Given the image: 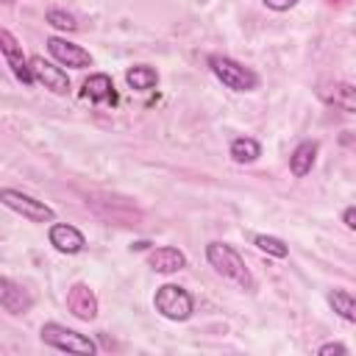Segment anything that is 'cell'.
Masks as SVG:
<instances>
[{"label":"cell","mask_w":356,"mask_h":356,"mask_svg":"<svg viewBox=\"0 0 356 356\" xmlns=\"http://www.w3.org/2000/svg\"><path fill=\"white\" fill-rule=\"evenodd\" d=\"M206 259H209V264H211L222 278L239 284L242 289H253V275H250V270L245 267V259H242L231 245H225V242H209Z\"/></svg>","instance_id":"obj_1"},{"label":"cell","mask_w":356,"mask_h":356,"mask_svg":"<svg viewBox=\"0 0 356 356\" xmlns=\"http://www.w3.org/2000/svg\"><path fill=\"white\" fill-rule=\"evenodd\" d=\"M42 342L56 348V350H64V353H78V356H92L97 350V345L86 337V334H78L61 323H44L42 331H39Z\"/></svg>","instance_id":"obj_2"},{"label":"cell","mask_w":356,"mask_h":356,"mask_svg":"<svg viewBox=\"0 0 356 356\" xmlns=\"http://www.w3.org/2000/svg\"><path fill=\"white\" fill-rule=\"evenodd\" d=\"M209 67L217 75V81L234 92H250L259 86V75L228 56H209Z\"/></svg>","instance_id":"obj_3"},{"label":"cell","mask_w":356,"mask_h":356,"mask_svg":"<svg viewBox=\"0 0 356 356\" xmlns=\"http://www.w3.org/2000/svg\"><path fill=\"white\" fill-rule=\"evenodd\" d=\"M153 306H156V312L161 317L181 323V320H186L192 314V295L178 284H164V286L156 289Z\"/></svg>","instance_id":"obj_4"},{"label":"cell","mask_w":356,"mask_h":356,"mask_svg":"<svg viewBox=\"0 0 356 356\" xmlns=\"http://www.w3.org/2000/svg\"><path fill=\"white\" fill-rule=\"evenodd\" d=\"M0 200H3V206H8L11 211L22 214V217L31 220V222H53V220H56V211H53L50 206H44L42 200H36V197H31V195H25V192L3 189V192H0Z\"/></svg>","instance_id":"obj_5"},{"label":"cell","mask_w":356,"mask_h":356,"mask_svg":"<svg viewBox=\"0 0 356 356\" xmlns=\"http://www.w3.org/2000/svg\"><path fill=\"white\" fill-rule=\"evenodd\" d=\"M0 50H3V58H6V64L11 67V72H14L17 81H22L25 86L36 83V81H33V72H31V58L22 56V47H19L17 39L11 36V31H6V28L0 31Z\"/></svg>","instance_id":"obj_6"},{"label":"cell","mask_w":356,"mask_h":356,"mask_svg":"<svg viewBox=\"0 0 356 356\" xmlns=\"http://www.w3.org/2000/svg\"><path fill=\"white\" fill-rule=\"evenodd\" d=\"M47 50H50V56H53L58 64H64V67H72V70L92 67L89 50H83L81 44H72V42H67V39L50 36V39H47Z\"/></svg>","instance_id":"obj_7"},{"label":"cell","mask_w":356,"mask_h":356,"mask_svg":"<svg viewBox=\"0 0 356 356\" xmlns=\"http://www.w3.org/2000/svg\"><path fill=\"white\" fill-rule=\"evenodd\" d=\"M31 72H33V81H36V83H42L44 89H50V92H56V95H64V92L70 89L67 72H64L61 67L44 61L42 56H31Z\"/></svg>","instance_id":"obj_8"},{"label":"cell","mask_w":356,"mask_h":356,"mask_svg":"<svg viewBox=\"0 0 356 356\" xmlns=\"http://www.w3.org/2000/svg\"><path fill=\"white\" fill-rule=\"evenodd\" d=\"M50 245L58 253H81L83 245H86V239H83V234L75 225L56 222V225H50Z\"/></svg>","instance_id":"obj_9"},{"label":"cell","mask_w":356,"mask_h":356,"mask_svg":"<svg viewBox=\"0 0 356 356\" xmlns=\"http://www.w3.org/2000/svg\"><path fill=\"white\" fill-rule=\"evenodd\" d=\"M67 309L81 320H95L97 314V298L86 284H75L67 292Z\"/></svg>","instance_id":"obj_10"},{"label":"cell","mask_w":356,"mask_h":356,"mask_svg":"<svg viewBox=\"0 0 356 356\" xmlns=\"http://www.w3.org/2000/svg\"><path fill=\"white\" fill-rule=\"evenodd\" d=\"M320 97L339 108V111H348V114H356V86L353 83H342V81H334L328 86L320 89Z\"/></svg>","instance_id":"obj_11"},{"label":"cell","mask_w":356,"mask_h":356,"mask_svg":"<svg viewBox=\"0 0 356 356\" xmlns=\"http://www.w3.org/2000/svg\"><path fill=\"white\" fill-rule=\"evenodd\" d=\"M147 264H150V270H156V273H161V275H170V273H178V270L186 267V256H184L178 248L164 245V248L150 250Z\"/></svg>","instance_id":"obj_12"},{"label":"cell","mask_w":356,"mask_h":356,"mask_svg":"<svg viewBox=\"0 0 356 356\" xmlns=\"http://www.w3.org/2000/svg\"><path fill=\"white\" fill-rule=\"evenodd\" d=\"M0 303H3L6 312H11V314H22V312L31 309L33 298H31L19 284H14L11 278H0Z\"/></svg>","instance_id":"obj_13"},{"label":"cell","mask_w":356,"mask_h":356,"mask_svg":"<svg viewBox=\"0 0 356 356\" xmlns=\"http://www.w3.org/2000/svg\"><path fill=\"white\" fill-rule=\"evenodd\" d=\"M314 159H317V142H300V145L292 150V156H289V170H292V175H298V178L309 175L312 167H314Z\"/></svg>","instance_id":"obj_14"},{"label":"cell","mask_w":356,"mask_h":356,"mask_svg":"<svg viewBox=\"0 0 356 356\" xmlns=\"http://www.w3.org/2000/svg\"><path fill=\"white\" fill-rule=\"evenodd\" d=\"M83 97H89V100H95V103H103V100H117V95H114V83H111V78L108 75H103V72H97V75H89L86 81H83Z\"/></svg>","instance_id":"obj_15"},{"label":"cell","mask_w":356,"mask_h":356,"mask_svg":"<svg viewBox=\"0 0 356 356\" xmlns=\"http://www.w3.org/2000/svg\"><path fill=\"white\" fill-rule=\"evenodd\" d=\"M125 81H128L131 89H136V92H147V89H153V86L159 83V75H156L153 67L139 64V67H131V70L125 72Z\"/></svg>","instance_id":"obj_16"},{"label":"cell","mask_w":356,"mask_h":356,"mask_svg":"<svg viewBox=\"0 0 356 356\" xmlns=\"http://www.w3.org/2000/svg\"><path fill=\"white\" fill-rule=\"evenodd\" d=\"M259 156H261V147H259L256 139L239 136V139L231 142V159H234L236 164H250V161H256Z\"/></svg>","instance_id":"obj_17"},{"label":"cell","mask_w":356,"mask_h":356,"mask_svg":"<svg viewBox=\"0 0 356 356\" xmlns=\"http://www.w3.org/2000/svg\"><path fill=\"white\" fill-rule=\"evenodd\" d=\"M328 306H331L342 320H348V323L356 325V298H353V295H348V292H342V289H334V292H328Z\"/></svg>","instance_id":"obj_18"},{"label":"cell","mask_w":356,"mask_h":356,"mask_svg":"<svg viewBox=\"0 0 356 356\" xmlns=\"http://www.w3.org/2000/svg\"><path fill=\"white\" fill-rule=\"evenodd\" d=\"M253 245H256L261 253L275 256V259H286V253H289V248H286L278 236H267V234H256V236H253Z\"/></svg>","instance_id":"obj_19"},{"label":"cell","mask_w":356,"mask_h":356,"mask_svg":"<svg viewBox=\"0 0 356 356\" xmlns=\"http://www.w3.org/2000/svg\"><path fill=\"white\" fill-rule=\"evenodd\" d=\"M47 22L56 25V28H61V31H75V28H78V22H75L70 14L58 11V8H50V11H47Z\"/></svg>","instance_id":"obj_20"},{"label":"cell","mask_w":356,"mask_h":356,"mask_svg":"<svg viewBox=\"0 0 356 356\" xmlns=\"http://www.w3.org/2000/svg\"><path fill=\"white\" fill-rule=\"evenodd\" d=\"M317 353H320V356H331V353H348V348H345L342 342H325V345H320V348H317Z\"/></svg>","instance_id":"obj_21"},{"label":"cell","mask_w":356,"mask_h":356,"mask_svg":"<svg viewBox=\"0 0 356 356\" xmlns=\"http://www.w3.org/2000/svg\"><path fill=\"white\" fill-rule=\"evenodd\" d=\"M267 8H273V11H286V8H292L298 0H261Z\"/></svg>","instance_id":"obj_22"},{"label":"cell","mask_w":356,"mask_h":356,"mask_svg":"<svg viewBox=\"0 0 356 356\" xmlns=\"http://www.w3.org/2000/svg\"><path fill=\"white\" fill-rule=\"evenodd\" d=\"M342 222H345L350 231H356V206H350V209L342 211Z\"/></svg>","instance_id":"obj_23"},{"label":"cell","mask_w":356,"mask_h":356,"mask_svg":"<svg viewBox=\"0 0 356 356\" xmlns=\"http://www.w3.org/2000/svg\"><path fill=\"white\" fill-rule=\"evenodd\" d=\"M6 3H14V0H6Z\"/></svg>","instance_id":"obj_24"}]
</instances>
